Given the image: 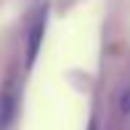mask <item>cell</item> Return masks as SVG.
<instances>
[{
  "label": "cell",
  "instance_id": "1",
  "mask_svg": "<svg viewBox=\"0 0 130 130\" xmlns=\"http://www.w3.org/2000/svg\"><path fill=\"white\" fill-rule=\"evenodd\" d=\"M19 96H21V85L16 77H5V82L0 85V130H11L19 117Z\"/></svg>",
  "mask_w": 130,
  "mask_h": 130
},
{
  "label": "cell",
  "instance_id": "2",
  "mask_svg": "<svg viewBox=\"0 0 130 130\" xmlns=\"http://www.w3.org/2000/svg\"><path fill=\"white\" fill-rule=\"evenodd\" d=\"M45 24H48V11H45V8H37L35 16H32V21H29V29H27V64H29V67L35 64L40 48H43Z\"/></svg>",
  "mask_w": 130,
  "mask_h": 130
},
{
  "label": "cell",
  "instance_id": "3",
  "mask_svg": "<svg viewBox=\"0 0 130 130\" xmlns=\"http://www.w3.org/2000/svg\"><path fill=\"white\" fill-rule=\"evenodd\" d=\"M120 111L122 114H130V88L120 96Z\"/></svg>",
  "mask_w": 130,
  "mask_h": 130
}]
</instances>
